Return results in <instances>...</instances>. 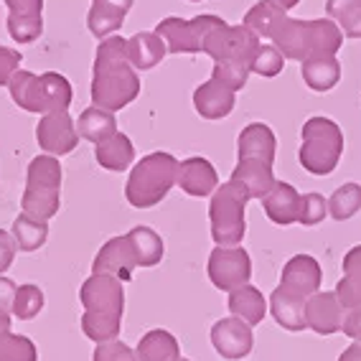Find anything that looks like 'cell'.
<instances>
[{
  "label": "cell",
  "mask_w": 361,
  "mask_h": 361,
  "mask_svg": "<svg viewBox=\"0 0 361 361\" xmlns=\"http://www.w3.org/2000/svg\"><path fill=\"white\" fill-rule=\"evenodd\" d=\"M140 97V77L130 64L128 39L107 36L99 41L92 66V104L120 112Z\"/></svg>",
  "instance_id": "1"
},
{
  "label": "cell",
  "mask_w": 361,
  "mask_h": 361,
  "mask_svg": "<svg viewBox=\"0 0 361 361\" xmlns=\"http://www.w3.org/2000/svg\"><path fill=\"white\" fill-rule=\"evenodd\" d=\"M272 46L290 61L316 56H336L343 46V31L331 18L298 20L285 13L270 36Z\"/></svg>",
  "instance_id": "2"
},
{
  "label": "cell",
  "mask_w": 361,
  "mask_h": 361,
  "mask_svg": "<svg viewBox=\"0 0 361 361\" xmlns=\"http://www.w3.org/2000/svg\"><path fill=\"white\" fill-rule=\"evenodd\" d=\"M8 92L20 110L36 112V115L69 110L71 99H74L69 79L59 71H46L39 77L28 69H18L8 82Z\"/></svg>",
  "instance_id": "3"
},
{
  "label": "cell",
  "mask_w": 361,
  "mask_h": 361,
  "mask_svg": "<svg viewBox=\"0 0 361 361\" xmlns=\"http://www.w3.org/2000/svg\"><path fill=\"white\" fill-rule=\"evenodd\" d=\"M178 161L171 153H150L133 166L125 183V199L135 209H153L176 186Z\"/></svg>",
  "instance_id": "4"
},
{
  "label": "cell",
  "mask_w": 361,
  "mask_h": 361,
  "mask_svg": "<svg viewBox=\"0 0 361 361\" xmlns=\"http://www.w3.org/2000/svg\"><path fill=\"white\" fill-rule=\"evenodd\" d=\"M343 155V130L331 117L316 115L300 130L298 161L313 176H331Z\"/></svg>",
  "instance_id": "5"
},
{
  "label": "cell",
  "mask_w": 361,
  "mask_h": 361,
  "mask_svg": "<svg viewBox=\"0 0 361 361\" xmlns=\"http://www.w3.org/2000/svg\"><path fill=\"white\" fill-rule=\"evenodd\" d=\"M61 163L56 155H36L28 163L26 173V191L20 199L23 214L33 219L49 221L59 214L61 207Z\"/></svg>",
  "instance_id": "6"
},
{
  "label": "cell",
  "mask_w": 361,
  "mask_h": 361,
  "mask_svg": "<svg viewBox=\"0 0 361 361\" xmlns=\"http://www.w3.org/2000/svg\"><path fill=\"white\" fill-rule=\"evenodd\" d=\"M247 194L234 183L226 180L212 194L209 204V221H212V239L216 247H237L247 234L245 224V209H247Z\"/></svg>",
  "instance_id": "7"
},
{
  "label": "cell",
  "mask_w": 361,
  "mask_h": 361,
  "mask_svg": "<svg viewBox=\"0 0 361 361\" xmlns=\"http://www.w3.org/2000/svg\"><path fill=\"white\" fill-rule=\"evenodd\" d=\"M259 36L242 23V26H229L224 18L207 33L201 51L209 54L214 61H245L252 64V59L259 49ZM252 71V69H250Z\"/></svg>",
  "instance_id": "8"
},
{
  "label": "cell",
  "mask_w": 361,
  "mask_h": 361,
  "mask_svg": "<svg viewBox=\"0 0 361 361\" xmlns=\"http://www.w3.org/2000/svg\"><path fill=\"white\" fill-rule=\"evenodd\" d=\"M219 20H221L219 16H212V13L196 16V18H191V20L168 16V18H163L161 23L155 26V33L166 41L168 54H199L201 46H204V39H207V33L212 31Z\"/></svg>",
  "instance_id": "9"
},
{
  "label": "cell",
  "mask_w": 361,
  "mask_h": 361,
  "mask_svg": "<svg viewBox=\"0 0 361 361\" xmlns=\"http://www.w3.org/2000/svg\"><path fill=\"white\" fill-rule=\"evenodd\" d=\"M209 280L216 290L232 293L242 285L250 283L252 278V259L245 247H216L209 255L207 264Z\"/></svg>",
  "instance_id": "10"
},
{
  "label": "cell",
  "mask_w": 361,
  "mask_h": 361,
  "mask_svg": "<svg viewBox=\"0 0 361 361\" xmlns=\"http://www.w3.org/2000/svg\"><path fill=\"white\" fill-rule=\"evenodd\" d=\"M79 300L84 310L92 313H125V288L123 280L107 272H92L79 288Z\"/></svg>",
  "instance_id": "11"
},
{
  "label": "cell",
  "mask_w": 361,
  "mask_h": 361,
  "mask_svg": "<svg viewBox=\"0 0 361 361\" xmlns=\"http://www.w3.org/2000/svg\"><path fill=\"white\" fill-rule=\"evenodd\" d=\"M36 140H39V148L49 155H69L71 150L77 148L79 133L77 123L69 117V110L61 112H49L39 120L36 125Z\"/></svg>",
  "instance_id": "12"
},
{
  "label": "cell",
  "mask_w": 361,
  "mask_h": 361,
  "mask_svg": "<svg viewBox=\"0 0 361 361\" xmlns=\"http://www.w3.org/2000/svg\"><path fill=\"white\" fill-rule=\"evenodd\" d=\"M212 343L221 359L226 361L245 359V356L252 354V346H255L252 326L237 316L221 318V321H216L212 326Z\"/></svg>",
  "instance_id": "13"
},
{
  "label": "cell",
  "mask_w": 361,
  "mask_h": 361,
  "mask_svg": "<svg viewBox=\"0 0 361 361\" xmlns=\"http://www.w3.org/2000/svg\"><path fill=\"white\" fill-rule=\"evenodd\" d=\"M321 285H323V270L321 264H318V259L310 257V255H295V257H290L285 262L278 288L288 290L290 295L308 300L313 293L321 290Z\"/></svg>",
  "instance_id": "14"
},
{
  "label": "cell",
  "mask_w": 361,
  "mask_h": 361,
  "mask_svg": "<svg viewBox=\"0 0 361 361\" xmlns=\"http://www.w3.org/2000/svg\"><path fill=\"white\" fill-rule=\"evenodd\" d=\"M135 267H137V257H135L133 245H130L128 234L107 239V242L99 247L94 262H92V272H107V275L123 280V283L133 280Z\"/></svg>",
  "instance_id": "15"
},
{
  "label": "cell",
  "mask_w": 361,
  "mask_h": 361,
  "mask_svg": "<svg viewBox=\"0 0 361 361\" xmlns=\"http://www.w3.org/2000/svg\"><path fill=\"white\" fill-rule=\"evenodd\" d=\"M343 318H346V310L341 308L336 293L318 290L305 300V326L318 336L338 334L343 329Z\"/></svg>",
  "instance_id": "16"
},
{
  "label": "cell",
  "mask_w": 361,
  "mask_h": 361,
  "mask_svg": "<svg viewBox=\"0 0 361 361\" xmlns=\"http://www.w3.org/2000/svg\"><path fill=\"white\" fill-rule=\"evenodd\" d=\"M176 186H180V191L194 199H204V196H212L219 186V176H216V168L212 166V161L194 155V158H186V161L178 163V173H176Z\"/></svg>",
  "instance_id": "17"
},
{
  "label": "cell",
  "mask_w": 361,
  "mask_h": 361,
  "mask_svg": "<svg viewBox=\"0 0 361 361\" xmlns=\"http://www.w3.org/2000/svg\"><path fill=\"white\" fill-rule=\"evenodd\" d=\"M234 102H237V92L214 77L201 87H196L194 92V110L204 120H221V117L232 115Z\"/></svg>",
  "instance_id": "18"
},
{
  "label": "cell",
  "mask_w": 361,
  "mask_h": 361,
  "mask_svg": "<svg viewBox=\"0 0 361 361\" xmlns=\"http://www.w3.org/2000/svg\"><path fill=\"white\" fill-rule=\"evenodd\" d=\"M262 209L267 214V219L278 226H290L298 224V212H300V194L290 183L285 180H275L272 188L262 196Z\"/></svg>",
  "instance_id": "19"
},
{
  "label": "cell",
  "mask_w": 361,
  "mask_h": 361,
  "mask_svg": "<svg viewBox=\"0 0 361 361\" xmlns=\"http://www.w3.org/2000/svg\"><path fill=\"white\" fill-rule=\"evenodd\" d=\"M242 191L247 194V199H262L275 183V173H272V163L257 161V158H242L237 161V168L232 171V178Z\"/></svg>",
  "instance_id": "20"
},
{
  "label": "cell",
  "mask_w": 361,
  "mask_h": 361,
  "mask_svg": "<svg viewBox=\"0 0 361 361\" xmlns=\"http://www.w3.org/2000/svg\"><path fill=\"white\" fill-rule=\"evenodd\" d=\"M278 153V140L270 125L264 123H250L237 137V161L242 158H257L264 163H275Z\"/></svg>",
  "instance_id": "21"
},
{
  "label": "cell",
  "mask_w": 361,
  "mask_h": 361,
  "mask_svg": "<svg viewBox=\"0 0 361 361\" xmlns=\"http://www.w3.org/2000/svg\"><path fill=\"white\" fill-rule=\"evenodd\" d=\"M168 54L166 41L158 36L155 31H140L135 36L128 39V56L130 64L137 71H150L161 64L163 56Z\"/></svg>",
  "instance_id": "22"
},
{
  "label": "cell",
  "mask_w": 361,
  "mask_h": 361,
  "mask_svg": "<svg viewBox=\"0 0 361 361\" xmlns=\"http://www.w3.org/2000/svg\"><path fill=\"white\" fill-rule=\"evenodd\" d=\"M94 158H97V163L104 171L123 173L135 161V145H133V140L125 133H115L112 137L94 145Z\"/></svg>",
  "instance_id": "23"
},
{
  "label": "cell",
  "mask_w": 361,
  "mask_h": 361,
  "mask_svg": "<svg viewBox=\"0 0 361 361\" xmlns=\"http://www.w3.org/2000/svg\"><path fill=\"white\" fill-rule=\"evenodd\" d=\"M226 305L232 310V316L242 318V321L250 323V326H259V323L264 321V316H267V308H270L262 293L250 283L229 293Z\"/></svg>",
  "instance_id": "24"
},
{
  "label": "cell",
  "mask_w": 361,
  "mask_h": 361,
  "mask_svg": "<svg viewBox=\"0 0 361 361\" xmlns=\"http://www.w3.org/2000/svg\"><path fill=\"white\" fill-rule=\"evenodd\" d=\"M270 313L275 318L278 326H283L285 331H303L305 326V300L298 295H290L283 288H275V293L270 295Z\"/></svg>",
  "instance_id": "25"
},
{
  "label": "cell",
  "mask_w": 361,
  "mask_h": 361,
  "mask_svg": "<svg viewBox=\"0 0 361 361\" xmlns=\"http://www.w3.org/2000/svg\"><path fill=\"white\" fill-rule=\"evenodd\" d=\"M300 74L308 90L313 92H331L341 82V64L336 56H316L300 61Z\"/></svg>",
  "instance_id": "26"
},
{
  "label": "cell",
  "mask_w": 361,
  "mask_h": 361,
  "mask_svg": "<svg viewBox=\"0 0 361 361\" xmlns=\"http://www.w3.org/2000/svg\"><path fill=\"white\" fill-rule=\"evenodd\" d=\"M0 361H39V348L28 336L11 331V313L0 310Z\"/></svg>",
  "instance_id": "27"
},
{
  "label": "cell",
  "mask_w": 361,
  "mask_h": 361,
  "mask_svg": "<svg viewBox=\"0 0 361 361\" xmlns=\"http://www.w3.org/2000/svg\"><path fill=\"white\" fill-rule=\"evenodd\" d=\"M135 354L140 361H178L180 346H178V338L171 331L153 329L140 338Z\"/></svg>",
  "instance_id": "28"
},
{
  "label": "cell",
  "mask_w": 361,
  "mask_h": 361,
  "mask_svg": "<svg viewBox=\"0 0 361 361\" xmlns=\"http://www.w3.org/2000/svg\"><path fill=\"white\" fill-rule=\"evenodd\" d=\"M77 133H79V137L94 142V145L107 140V137H112L117 133L115 112L97 107V104H94V107H87L77 120Z\"/></svg>",
  "instance_id": "29"
},
{
  "label": "cell",
  "mask_w": 361,
  "mask_h": 361,
  "mask_svg": "<svg viewBox=\"0 0 361 361\" xmlns=\"http://www.w3.org/2000/svg\"><path fill=\"white\" fill-rule=\"evenodd\" d=\"M128 239L133 250H135L137 267H155L163 259V255H166L163 237L155 229H150V226H133L128 232Z\"/></svg>",
  "instance_id": "30"
},
{
  "label": "cell",
  "mask_w": 361,
  "mask_h": 361,
  "mask_svg": "<svg viewBox=\"0 0 361 361\" xmlns=\"http://www.w3.org/2000/svg\"><path fill=\"white\" fill-rule=\"evenodd\" d=\"M82 331L94 343L115 341L120 331H123V313H92V310H84Z\"/></svg>",
  "instance_id": "31"
},
{
  "label": "cell",
  "mask_w": 361,
  "mask_h": 361,
  "mask_svg": "<svg viewBox=\"0 0 361 361\" xmlns=\"http://www.w3.org/2000/svg\"><path fill=\"white\" fill-rule=\"evenodd\" d=\"M11 234H13L20 252H36L49 239V221L33 219L28 214H20L18 219L13 221V226H11Z\"/></svg>",
  "instance_id": "32"
},
{
  "label": "cell",
  "mask_w": 361,
  "mask_h": 361,
  "mask_svg": "<svg viewBox=\"0 0 361 361\" xmlns=\"http://www.w3.org/2000/svg\"><path fill=\"white\" fill-rule=\"evenodd\" d=\"M125 11L115 6H104V3H92L90 13H87V28L94 39H107L112 33H117L125 23Z\"/></svg>",
  "instance_id": "33"
},
{
  "label": "cell",
  "mask_w": 361,
  "mask_h": 361,
  "mask_svg": "<svg viewBox=\"0 0 361 361\" xmlns=\"http://www.w3.org/2000/svg\"><path fill=\"white\" fill-rule=\"evenodd\" d=\"M326 13L338 23L343 36L361 39V0H326Z\"/></svg>",
  "instance_id": "34"
},
{
  "label": "cell",
  "mask_w": 361,
  "mask_h": 361,
  "mask_svg": "<svg viewBox=\"0 0 361 361\" xmlns=\"http://www.w3.org/2000/svg\"><path fill=\"white\" fill-rule=\"evenodd\" d=\"M361 212V186L359 183H343L331 194L329 199V216L336 221H348Z\"/></svg>",
  "instance_id": "35"
},
{
  "label": "cell",
  "mask_w": 361,
  "mask_h": 361,
  "mask_svg": "<svg viewBox=\"0 0 361 361\" xmlns=\"http://www.w3.org/2000/svg\"><path fill=\"white\" fill-rule=\"evenodd\" d=\"M285 16V11H280L278 6H272L270 0H259V3H255V6L250 8L245 13V23L250 31H255L259 36V39H267L270 41L272 31H275V26H278V20Z\"/></svg>",
  "instance_id": "36"
},
{
  "label": "cell",
  "mask_w": 361,
  "mask_h": 361,
  "mask_svg": "<svg viewBox=\"0 0 361 361\" xmlns=\"http://www.w3.org/2000/svg\"><path fill=\"white\" fill-rule=\"evenodd\" d=\"M44 303H46L44 290H41L39 285L26 283L16 290V300H13L11 313H13L18 321H31V318H36L41 310H44Z\"/></svg>",
  "instance_id": "37"
},
{
  "label": "cell",
  "mask_w": 361,
  "mask_h": 361,
  "mask_svg": "<svg viewBox=\"0 0 361 361\" xmlns=\"http://www.w3.org/2000/svg\"><path fill=\"white\" fill-rule=\"evenodd\" d=\"M44 33V16H13L8 13V36L16 44H33Z\"/></svg>",
  "instance_id": "38"
},
{
  "label": "cell",
  "mask_w": 361,
  "mask_h": 361,
  "mask_svg": "<svg viewBox=\"0 0 361 361\" xmlns=\"http://www.w3.org/2000/svg\"><path fill=\"white\" fill-rule=\"evenodd\" d=\"M250 69H252V74H257V77L272 79L285 69V56L280 54V49H275L272 44H259Z\"/></svg>",
  "instance_id": "39"
},
{
  "label": "cell",
  "mask_w": 361,
  "mask_h": 361,
  "mask_svg": "<svg viewBox=\"0 0 361 361\" xmlns=\"http://www.w3.org/2000/svg\"><path fill=\"white\" fill-rule=\"evenodd\" d=\"M250 74H252L250 64H245V61H214V71H212L214 79H219L221 84H226L234 92L245 90Z\"/></svg>",
  "instance_id": "40"
},
{
  "label": "cell",
  "mask_w": 361,
  "mask_h": 361,
  "mask_svg": "<svg viewBox=\"0 0 361 361\" xmlns=\"http://www.w3.org/2000/svg\"><path fill=\"white\" fill-rule=\"evenodd\" d=\"M329 216V201L321 194L310 191V194L300 196V212H298V224L303 226H316Z\"/></svg>",
  "instance_id": "41"
},
{
  "label": "cell",
  "mask_w": 361,
  "mask_h": 361,
  "mask_svg": "<svg viewBox=\"0 0 361 361\" xmlns=\"http://www.w3.org/2000/svg\"><path fill=\"white\" fill-rule=\"evenodd\" d=\"M92 361H140V359H137L135 348H130L128 343H123L120 338H115V341L97 343Z\"/></svg>",
  "instance_id": "42"
},
{
  "label": "cell",
  "mask_w": 361,
  "mask_h": 361,
  "mask_svg": "<svg viewBox=\"0 0 361 361\" xmlns=\"http://www.w3.org/2000/svg\"><path fill=\"white\" fill-rule=\"evenodd\" d=\"M336 298H338V303H341V308L346 310H356L361 308V283H356V280H348V278H341L338 283H336Z\"/></svg>",
  "instance_id": "43"
},
{
  "label": "cell",
  "mask_w": 361,
  "mask_h": 361,
  "mask_svg": "<svg viewBox=\"0 0 361 361\" xmlns=\"http://www.w3.org/2000/svg\"><path fill=\"white\" fill-rule=\"evenodd\" d=\"M20 61H23V54L18 49L0 46V87H8L11 77L20 69Z\"/></svg>",
  "instance_id": "44"
},
{
  "label": "cell",
  "mask_w": 361,
  "mask_h": 361,
  "mask_svg": "<svg viewBox=\"0 0 361 361\" xmlns=\"http://www.w3.org/2000/svg\"><path fill=\"white\" fill-rule=\"evenodd\" d=\"M16 252H18V245H16L13 234L6 232V229H0V275L13 264Z\"/></svg>",
  "instance_id": "45"
},
{
  "label": "cell",
  "mask_w": 361,
  "mask_h": 361,
  "mask_svg": "<svg viewBox=\"0 0 361 361\" xmlns=\"http://www.w3.org/2000/svg\"><path fill=\"white\" fill-rule=\"evenodd\" d=\"M8 6V13L13 16H41L44 0H3Z\"/></svg>",
  "instance_id": "46"
},
{
  "label": "cell",
  "mask_w": 361,
  "mask_h": 361,
  "mask_svg": "<svg viewBox=\"0 0 361 361\" xmlns=\"http://www.w3.org/2000/svg\"><path fill=\"white\" fill-rule=\"evenodd\" d=\"M343 278L361 283V245L351 247L343 257Z\"/></svg>",
  "instance_id": "47"
},
{
  "label": "cell",
  "mask_w": 361,
  "mask_h": 361,
  "mask_svg": "<svg viewBox=\"0 0 361 361\" xmlns=\"http://www.w3.org/2000/svg\"><path fill=\"white\" fill-rule=\"evenodd\" d=\"M343 334L351 338V341H359L361 343V308L356 310H348L346 318H343Z\"/></svg>",
  "instance_id": "48"
},
{
  "label": "cell",
  "mask_w": 361,
  "mask_h": 361,
  "mask_svg": "<svg viewBox=\"0 0 361 361\" xmlns=\"http://www.w3.org/2000/svg\"><path fill=\"white\" fill-rule=\"evenodd\" d=\"M16 283L11 278H6V275H0V310H8L11 313V308H13V300H16Z\"/></svg>",
  "instance_id": "49"
},
{
  "label": "cell",
  "mask_w": 361,
  "mask_h": 361,
  "mask_svg": "<svg viewBox=\"0 0 361 361\" xmlns=\"http://www.w3.org/2000/svg\"><path fill=\"white\" fill-rule=\"evenodd\" d=\"M338 361H361V343L354 341L351 346L343 348V354L338 356Z\"/></svg>",
  "instance_id": "50"
},
{
  "label": "cell",
  "mask_w": 361,
  "mask_h": 361,
  "mask_svg": "<svg viewBox=\"0 0 361 361\" xmlns=\"http://www.w3.org/2000/svg\"><path fill=\"white\" fill-rule=\"evenodd\" d=\"M92 3H104V6H115L125 13H130V8H133V0H92Z\"/></svg>",
  "instance_id": "51"
},
{
  "label": "cell",
  "mask_w": 361,
  "mask_h": 361,
  "mask_svg": "<svg viewBox=\"0 0 361 361\" xmlns=\"http://www.w3.org/2000/svg\"><path fill=\"white\" fill-rule=\"evenodd\" d=\"M272 6H278L280 11H285V13H288V11H293V8L298 6V3H300V0H270Z\"/></svg>",
  "instance_id": "52"
},
{
  "label": "cell",
  "mask_w": 361,
  "mask_h": 361,
  "mask_svg": "<svg viewBox=\"0 0 361 361\" xmlns=\"http://www.w3.org/2000/svg\"><path fill=\"white\" fill-rule=\"evenodd\" d=\"M191 3H199V0H191Z\"/></svg>",
  "instance_id": "53"
},
{
  "label": "cell",
  "mask_w": 361,
  "mask_h": 361,
  "mask_svg": "<svg viewBox=\"0 0 361 361\" xmlns=\"http://www.w3.org/2000/svg\"><path fill=\"white\" fill-rule=\"evenodd\" d=\"M178 361H188V359H178Z\"/></svg>",
  "instance_id": "54"
}]
</instances>
